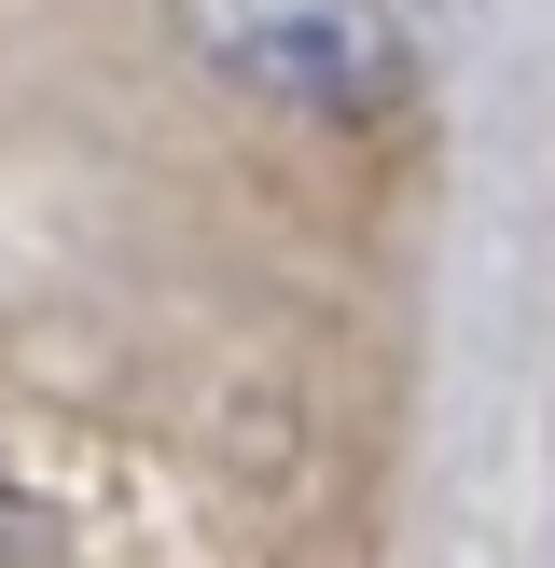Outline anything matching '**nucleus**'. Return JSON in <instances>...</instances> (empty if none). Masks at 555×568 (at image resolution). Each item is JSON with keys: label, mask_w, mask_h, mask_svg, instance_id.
<instances>
[{"label": "nucleus", "mask_w": 555, "mask_h": 568, "mask_svg": "<svg viewBox=\"0 0 555 568\" xmlns=\"http://www.w3.org/2000/svg\"><path fill=\"white\" fill-rule=\"evenodd\" d=\"M167 14L222 83L320 125H375L431 70V0H167Z\"/></svg>", "instance_id": "nucleus-1"}, {"label": "nucleus", "mask_w": 555, "mask_h": 568, "mask_svg": "<svg viewBox=\"0 0 555 568\" xmlns=\"http://www.w3.org/2000/svg\"><path fill=\"white\" fill-rule=\"evenodd\" d=\"M0 568H56V514L28 486H0Z\"/></svg>", "instance_id": "nucleus-2"}]
</instances>
